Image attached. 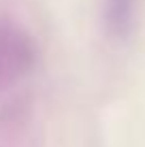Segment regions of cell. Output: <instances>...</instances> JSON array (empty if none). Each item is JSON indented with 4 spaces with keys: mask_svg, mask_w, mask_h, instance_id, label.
<instances>
[{
    "mask_svg": "<svg viewBox=\"0 0 145 147\" xmlns=\"http://www.w3.org/2000/svg\"><path fill=\"white\" fill-rule=\"evenodd\" d=\"M30 47L15 28L0 26V83L28 66Z\"/></svg>",
    "mask_w": 145,
    "mask_h": 147,
    "instance_id": "6da1fadb",
    "label": "cell"
},
{
    "mask_svg": "<svg viewBox=\"0 0 145 147\" xmlns=\"http://www.w3.org/2000/svg\"><path fill=\"white\" fill-rule=\"evenodd\" d=\"M132 11V0H109V24L113 30H126Z\"/></svg>",
    "mask_w": 145,
    "mask_h": 147,
    "instance_id": "7a4b0ae2",
    "label": "cell"
}]
</instances>
